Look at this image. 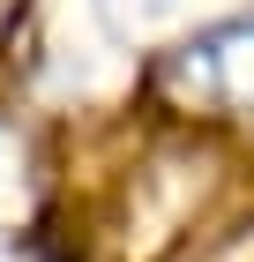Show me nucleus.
Listing matches in <instances>:
<instances>
[{
  "mask_svg": "<svg viewBox=\"0 0 254 262\" xmlns=\"http://www.w3.org/2000/svg\"><path fill=\"white\" fill-rule=\"evenodd\" d=\"M179 82L202 90V98H224V105H254V15L195 38L187 60H179Z\"/></svg>",
  "mask_w": 254,
  "mask_h": 262,
  "instance_id": "f257e3e1",
  "label": "nucleus"
},
{
  "mask_svg": "<svg viewBox=\"0 0 254 262\" xmlns=\"http://www.w3.org/2000/svg\"><path fill=\"white\" fill-rule=\"evenodd\" d=\"M127 23H142V30H157V23H179L187 8H202V0H112Z\"/></svg>",
  "mask_w": 254,
  "mask_h": 262,
  "instance_id": "f03ea898",
  "label": "nucleus"
}]
</instances>
